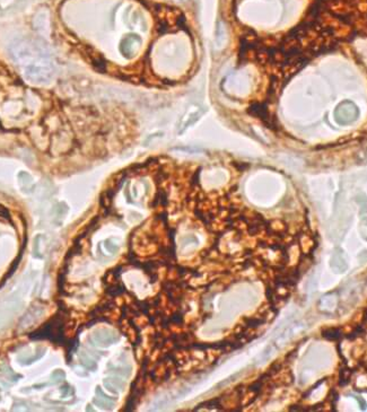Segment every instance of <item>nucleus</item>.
I'll return each mask as SVG.
<instances>
[{
    "mask_svg": "<svg viewBox=\"0 0 367 412\" xmlns=\"http://www.w3.org/2000/svg\"><path fill=\"white\" fill-rule=\"evenodd\" d=\"M13 60L24 78L33 85H46L54 76V64L48 49L33 39H21L10 48Z\"/></svg>",
    "mask_w": 367,
    "mask_h": 412,
    "instance_id": "f257e3e1",
    "label": "nucleus"
},
{
    "mask_svg": "<svg viewBox=\"0 0 367 412\" xmlns=\"http://www.w3.org/2000/svg\"><path fill=\"white\" fill-rule=\"evenodd\" d=\"M300 327H301V324H294V325L288 327V329H287L285 332H282L281 335H279V337L276 339V340L272 342V344L269 346V347L266 350H264L263 355L261 356V362L260 363L266 362V360L270 358V357L274 355V353L277 351L278 349H281L282 346H285L286 342L293 337L294 333H296L297 331H299Z\"/></svg>",
    "mask_w": 367,
    "mask_h": 412,
    "instance_id": "f03ea898",
    "label": "nucleus"
},
{
    "mask_svg": "<svg viewBox=\"0 0 367 412\" xmlns=\"http://www.w3.org/2000/svg\"><path fill=\"white\" fill-rule=\"evenodd\" d=\"M358 108L352 102H343L336 110V120L340 125H349L357 119Z\"/></svg>",
    "mask_w": 367,
    "mask_h": 412,
    "instance_id": "7ed1b4c3",
    "label": "nucleus"
},
{
    "mask_svg": "<svg viewBox=\"0 0 367 412\" xmlns=\"http://www.w3.org/2000/svg\"><path fill=\"white\" fill-rule=\"evenodd\" d=\"M138 46H139V40H138L137 36H129L128 39L123 40L121 50L125 56L130 57L136 53Z\"/></svg>",
    "mask_w": 367,
    "mask_h": 412,
    "instance_id": "20e7f679",
    "label": "nucleus"
},
{
    "mask_svg": "<svg viewBox=\"0 0 367 412\" xmlns=\"http://www.w3.org/2000/svg\"><path fill=\"white\" fill-rule=\"evenodd\" d=\"M102 334H97V337H100L99 342L102 346H108L114 344L119 340V337L115 333L111 332V331H102Z\"/></svg>",
    "mask_w": 367,
    "mask_h": 412,
    "instance_id": "39448f33",
    "label": "nucleus"
},
{
    "mask_svg": "<svg viewBox=\"0 0 367 412\" xmlns=\"http://www.w3.org/2000/svg\"><path fill=\"white\" fill-rule=\"evenodd\" d=\"M110 381H111V385L105 384L110 391H113L117 393L119 391H123V389L126 388V382L120 380V378H110Z\"/></svg>",
    "mask_w": 367,
    "mask_h": 412,
    "instance_id": "423d86ee",
    "label": "nucleus"
},
{
    "mask_svg": "<svg viewBox=\"0 0 367 412\" xmlns=\"http://www.w3.org/2000/svg\"><path fill=\"white\" fill-rule=\"evenodd\" d=\"M323 335L328 338L329 340H336V339L340 338V331L338 329H329L326 332H323Z\"/></svg>",
    "mask_w": 367,
    "mask_h": 412,
    "instance_id": "0eeeda50",
    "label": "nucleus"
},
{
    "mask_svg": "<svg viewBox=\"0 0 367 412\" xmlns=\"http://www.w3.org/2000/svg\"><path fill=\"white\" fill-rule=\"evenodd\" d=\"M181 1H182V0H181Z\"/></svg>",
    "mask_w": 367,
    "mask_h": 412,
    "instance_id": "6e6552de",
    "label": "nucleus"
}]
</instances>
